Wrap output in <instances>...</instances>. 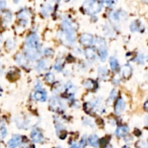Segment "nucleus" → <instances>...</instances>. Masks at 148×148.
I'll use <instances>...</instances> for the list:
<instances>
[{
  "label": "nucleus",
  "instance_id": "37998d69",
  "mask_svg": "<svg viewBox=\"0 0 148 148\" xmlns=\"http://www.w3.org/2000/svg\"><path fill=\"white\" fill-rule=\"evenodd\" d=\"M65 1H69V0H65Z\"/></svg>",
  "mask_w": 148,
  "mask_h": 148
},
{
  "label": "nucleus",
  "instance_id": "c9c22d12",
  "mask_svg": "<svg viewBox=\"0 0 148 148\" xmlns=\"http://www.w3.org/2000/svg\"><path fill=\"white\" fill-rule=\"evenodd\" d=\"M21 148H35L33 145H24Z\"/></svg>",
  "mask_w": 148,
  "mask_h": 148
},
{
  "label": "nucleus",
  "instance_id": "cd10ccee",
  "mask_svg": "<svg viewBox=\"0 0 148 148\" xmlns=\"http://www.w3.org/2000/svg\"><path fill=\"white\" fill-rule=\"evenodd\" d=\"M54 68L57 72H60L63 68V61L61 59L57 60L54 65Z\"/></svg>",
  "mask_w": 148,
  "mask_h": 148
},
{
  "label": "nucleus",
  "instance_id": "bb28decb",
  "mask_svg": "<svg viewBox=\"0 0 148 148\" xmlns=\"http://www.w3.org/2000/svg\"><path fill=\"white\" fill-rule=\"evenodd\" d=\"M45 80L48 83H53L55 80V77H54L53 73H47L45 75Z\"/></svg>",
  "mask_w": 148,
  "mask_h": 148
},
{
  "label": "nucleus",
  "instance_id": "c03bdc74",
  "mask_svg": "<svg viewBox=\"0 0 148 148\" xmlns=\"http://www.w3.org/2000/svg\"><path fill=\"white\" fill-rule=\"evenodd\" d=\"M57 148H59V147H57Z\"/></svg>",
  "mask_w": 148,
  "mask_h": 148
},
{
  "label": "nucleus",
  "instance_id": "72a5a7b5",
  "mask_svg": "<svg viewBox=\"0 0 148 148\" xmlns=\"http://www.w3.org/2000/svg\"><path fill=\"white\" fill-rule=\"evenodd\" d=\"M5 7H6V2L4 0H1L0 1V10L5 9Z\"/></svg>",
  "mask_w": 148,
  "mask_h": 148
},
{
  "label": "nucleus",
  "instance_id": "f704fd0d",
  "mask_svg": "<svg viewBox=\"0 0 148 148\" xmlns=\"http://www.w3.org/2000/svg\"><path fill=\"white\" fill-rule=\"evenodd\" d=\"M70 148H82V147L80 146V145H77V144H74L72 146L70 147Z\"/></svg>",
  "mask_w": 148,
  "mask_h": 148
},
{
  "label": "nucleus",
  "instance_id": "e433bc0d",
  "mask_svg": "<svg viewBox=\"0 0 148 148\" xmlns=\"http://www.w3.org/2000/svg\"><path fill=\"white\" fill-rule=\"evenodd\" d=\"M144 108L148 111V100H147L145 103V104H144Z\"/></svg>",
  "mask_w": 148,
  "mask_h": 148
},
{
  "label": "nucleus",
  "instance_id": "5701e85b",
  "mask_svg": "<svg viewBox=\"0 0 148 148\" xmlns=\"http://www.w3.org/2000/svg\"><path fill=\"white\" fill-rule=\"evenodd\" d=\"M47 65H48V63L46 60L42 59L40 61H39L37 64V66H36V68L38 71H43L45 69H46Z\"/></svg>",
  "mask_w": 148,
  "mask_h": 148
},
{
  "label": "nucleus",
  "instance_id": "7c9ffc66",
  "mask_svg": "<svg viewBox=\"0 0 148 148\" xmlns=\"http://www.w3.org/2000/svg\"><path fill=\"white\" fill-rule=\"evenodd\" d=\"M116 95H117V92L116 90H113L112 91H111V94H110V96H109V99L111 100H114V99H115V98L116 97Z\"/></svg>",
  "mask_w": 148,
  "mask_h": 148
},
{
  "label": "nucleus",
  "instance_id": "dca6fc26",
  "mask_svg": "<svg viewBox=\"0 0 148 148\" xmlns=\"http://www.w3.org/2000/svg\"><path fill=\"white\" fill-rule=\"evenodd\" d=\"M30 17V12L27 9H23L20 11L17 14V17L20 19V20L28 21V19Z\"/></svg>",
  "mask_w": 148,
  "mask_h": 148
},
{
  "label": "nucleus",
  "instance_id": "6e6552de",
  "mask_svg": "<svg viewBox=\"0 0 148 148\" xmlns=\"http://www.w3.org/2000/svg\"><path fill=\"white\" fill-rule=\"evenodd\" d=\"M125 106L126 103L124 99L122 98H118L114 105V111H115L116 114H120L121 113H122V111L125 108Z\"/></svg>",
  "mask_w": 148,
  "mask_h": 148
},
{
  "label": "nucleus",
  "instance_id": "423d86ee",
  "mask_svg": "<svg viewBox=\"0 0 148 148\" xmlns=\"http://www.w3.org/2000/svg\"><path fill=\"white\" fill-rule=\"evenodd\" d=\"M94 41L95 40L93 36L92 35L88 34V33L82 35L79 38V43L85 46H90L93 45Z\"/></svg>",
  "mask_w": 148,
  "mask_h": 148
},
{
  "label": "nucleus",
  "instance_id": "c756f323",
  "mask_svg": "<svg viewBox=\"0 0 148 148\" xmlns=\"http://www.w3.org/2000/svg\"><path fill=\"white\" fill-rule=\"evenodd\" d=\"M102 4L107 7H111L114 5V0H101Z\"/></svg>",
  "mask_w": 148,
  "mask_h": 148
},
{
  "label": "nucleus",
  "instance_id": "f3484780",
  "mask_svg": "<svg viewBox=\"0 0 148 148\" xmlns=\"http://www.w3.org/2000/svg\"><path fill=\"white\" fill-rule=\"evenodd\" d=\"M57 134L58 135L60 139H65L67 136L66 131L65 130L64 127H63L62 125H60V124H57Z\"/></svg>",
  "mask_w": 148,
  "mask_h": 148
},
{
  "label": "nucleus",
  "instance_id": "4be33fe9",
  "mask_svg": "<svg viewBox=\"0 0 148 148\" xmlns=\"http://www.w3.org/2000/svg\"><path fill=\"white\" fill-rule=\"evenodd\" d=\"M110 17L112 20L116 21H119L120 20L122 19L124 17H123V15L121 14V12H117V11H114V12H111V15H110Z\"/></svg>",
  "mask_w": 148,
  "mask_h": 148
},
{
  "label": "nucleus",
  "instance_id": "aec40b11",
  "mask_svg": "<svg viewBox=\"0 0 148 148\" xmlns=\"http://www.w3.org/2000/svg\"><path fill=\"white\" fill-rule=\"evenodd\" d=\"M110 67H111V69H112L113 71H114V72L118 70V62L115 57H111V58H110Z\"/></svg>",
  "mask_w": 148,
  "mask_h": 148
},
{
  "label": "nucleus",
  "instance_id": "7ed1b4c3",
  "mask_svg": "<svg viewBox=\"0 0 148 148\" xmlns=\"http://www.w3.org/2000/svg\"><path fill=\"white\" fill-rule=\"evenodd\" d=\"M83 8L87 14L95 15L100 12L102 9V5L100 2L96 0H87L84 3Z\"/></svg>",
  "mask_w": 148,
  "mask_h": 148
},
{
  "label": "nucleus",
  "instance_id": "393cba45",
  "mask_svg": "<svg viewBox=\"0 0 148 148\" xmlns=\"http://www.w3.org/2000/svg\"><path fill=\"white\" fill-rule=\"evenodd\" d=\"M51 10H52V7L49 5H46L42 7L41 13L45 16H47L51 12Z\"/></svg>",
  "mask_w": 148,
  "mask_h": 148
},
{
  "label": "nucleus",
  "instance_id": "a19ab883",
  "mask_svg": "<svg viewBox=\"0 0 148 148\" xmlns=\"http://www.w3.org/2000/svg\"><path fill=\"white\" fill-rule=\"evenodd\" d=\"M106 148H113V147L111 146H108Z\"/></svg>",
  "mask_w": 148,
  "mask_h": 148
},
{
  "label": "nucleus",
  "instance_id": "473e14b6",
  "mask_svg": "<svg viewBox=\"0 0 148 148\" xmlns=\"http://www.w3.org/2000/svg\"><path fill=\"white\" fill-rule=\"evenodd\" d=\"M53 54H54V52H53L52 50L50 49V48H46V49L45 50V51H44V54H45L46 56H51Z\"/></svg>",
  "mask_w": 148,
  "mask_h": 148
},
{
  "label": "nucleus",
  "instance_id": "a211bd4d",
  "mask_svg": "<svg viewBox=\"0 0 148 148\" xmlns=\"http://www.w3.org/2000/svg\"><path fill=\"white\" fill-rule=\"evenodd\" d=\"M84 87L88 90H94L97 87V84L93 79H87L84 82Z\"/></svg>",
  "mask_w": 148,
  "mask_h": 148
},
{
  "label": "nucleus",
  "instance_id": "1a4fd4ad",
  "mask_svg": "<svg viewBox=\"0 0 148 148\" xmlns=\"http://www.w3.org/2000/svg\"><path fill=\"white\" fill-rule=\"evenodd\" d=\"M22 141V138L20 135H15L12 136V137L8 141V147L9 148H16L17 147L19 146Z\"/></svg>",
  "mask_w": 148,
  "mask_h": 148
},
{
  "label": "nucleus",
  "instance_id": "0eeeda50",
  "mask_svg": "<svg viewBox=\"0 0 148 148\" xmlns=\"http://www.w3.org/2000/svg\"><path fill=\"white\" fill-rule=\"evenodd\" d=\"M31 139L32 140L36 143H41L44 141V138L41 132L38 129H34L31 132Z\"/></svg>",
  "mask_w": 148,
  "mask_h": 148
},
{
  "label": "nucleus",
  "instance_id": "f03ea898",
  "mask_svg": "<svg viewBox=\"0 0 148 148\" xmlns=\"http://www.w3.org/2000/svg\"><path fill=\"white\" fill-rule=\"evenodd\" d=\"M40 42L39 38L35 33H32L28 36L26 40V51H39Z\"/></svg>",
  "mask_w": 148,
  "mask_h": 148
},
{
  "label": "nucleus",
  "instance_id": "20e7f679",
  "mask_svg": "<svg viewBox=\"0 0 148 148\" xmlns=\"http://www.w3.org/2000/svg\"><path fill=\"white\" fill-rule=\"evenodd\" d=\"M96 44L97 46L98 53L99 59L102 61H104L106 59L107 56H108V52H107L106 48V43L102 38L98 37L96 40Z\"/></svg>",
  "mask_w": 148,
  "mask_h": 148
},
{
  "label": "nucleus",
  "instance_id": "9b49d317",
  "mask_svg": "<svg viewBox=\"0 0 148 148\" xmlns=\"http://www.w3.org/2000/svg\"><path fill=\"white\" fill-rule=\"evenodd\" d=\"M129 132V127L126 126H118L116 130V135L118 137H125Z\"/></svg>",
  "mask_w": 148,
  "mask_h": 148
},
{
  "label": "nucleus",
  "instance_id": "2eb2a0df",
  "mask_svg": "<svg viewBox=\"0 0 148 148\" xmlns=\"http://www.w3.org/2000/svg\"><path fill=\"white\" fill-rule=\"evenodd\" d=\"M16 61L17 62L18 65L21 66H26L28 65V58L27 57H25L23 54H17L16 56Z\"/></svg>",
  "mask_w": 148,
  "mask_h": 148
},
{
  "label": "nucleus",
  "instance_id": "c85d7f7f",
  "mask_svg": "<svg viewBox=\"0 0 148 148\" xmlns=\"http://www.w3.org/2000/svg\"><path fill=\"white\" fill-rule=\"evenodd\" d=\"M7 135V130L5 127L0 128V139H2L6 137Z\"/></svg>",
  "mask_w": 148,
  "mask_h": 148
},
{
  "label": "nucleus",
  "instance_id": "39448f33",
  "mask_svg": "<svg viewBox=\"0 0 148 148\" xmlns=\"http://www.w3.org/2000/svg\"><path fill=\"white\" fill-rule=\"evenodd\" d=\"M50 108L52 111L56 112H62L64 110V106L57 97H52L50 100Z\"/></svg>",
  "mask_w": 148,
  "mask_h": 148
},
{
  "label": "nucleus",
  "instance_id": "ddd939ff",
  "mask_svg": "<svg viewBox=\"0 0 148 148\" xmlns=\"http://www.w3.org/2000/svg\"><path fill=\"white\" fill-rule=\"evenodd\" d=\"M88 142L89 144L93 147L98 148L99 147V144H100L99 138L96 135H92L91 136H90V137L88 138Z\"/></svg>",
  "mask_w": 148,
  "mask_h": 148
},
{
  "label": "nucleus",
  "instance_id": "ea45409f",
  "mask_svg": "<svg viewBox=\"0 0 148 148\" xmlns=\"http://www.w3.org/2000/svg\"><path fill=\"white\" fill-rule=\"evenodd\" d=\"M14 1H15V2H16V3H17V2H19L20 0H14Z\"/></svg>",
  "mask_w": 148,
  "mask_h": 148
},
{
  "label": "nucleus",
  "instance_id": "9d476101",
  "mask_svg": "<svg viewBox=\"0 0 148 148\" xmlns=\"http://www.w3.org/2000/svg\"><path fill=\"white\" fill-rule=\"evenodd\" d=\"M34 98L40 102H45L47 99L46 92L42 90H38L34 93Z\"/></svg>",
  "mask_w": 148,
  "mask_h": 148
},
{
  "label": "nucleus",
  "instance_id": "a878e982",
  "mask_svg": "<svg viewBox=\"0 0 148 148\" xmlns=\"http://www.w3.org/2000/svg\"><path fill=\"white\" fill-rule=\"evenodd\" d=\"M15 47V42L12 39H7L6 41V48L7 50H12Z\"/></svg>",
  "mask_w": 148,
  "mask_h": 148
},
{
  "label": "nucleus",
  "instance_id": "4468645a",
  "mask_svg": "<svg viewBox=\"0 0 148 148\" xmlns=\"http://www.w3.org/2000/svg\"><path fill=\"white\" fill-rule=\"evenodd\" d=\"M141 29H143L142 23L138 20L133 21L130 25V30L132 32L141 31Z\"/></svg>",
  "mask_w": 148,
  "mask_h": 148
},
{
  "label": "nucleus",
  "instance_id": "2f4dec72",
  "mask_svg": "<svg viewBox=\"0 0 148 148\" xmlns=\"http://www.w3.org/2000/svg\"><path fill=\"white\" fill-rule=\"evenodd\" d=\"M145 56L142 55V54H140V55L137 57V61L139 63H141V64H143V63L145 62Z\"/></svg>",
  "mask_w": 148,
  "mask_h": 148
},
{
  "label": "nucleus",
  "instance_id": "f8f14e48",
  "mask_svg": "<svg viewBox=\"0 0 148 148\" xmlns=\"http://www.w3.org/2000/svg\"><path fill=\"white\" fill-rule=\"evenodd\" d=\"M132 67H130V65H126L124 66H123V67L121 68V75L124 77V78L127 79L132 75Z\"/></svg>",
  "mask_w": 148,
  "mask_h": 148
},
{
  "label": "nucleus",
  "instance_id": "f257e3e1",
  "mask_svg": "<svg viewBox=\"0 0 148 148\" xmlns=\"http://www.w3.org/2000/svg\"><path fill=\"white\" fill-rule=\"evenodd\" d=\"M62 28L65 38L69 44H74L75 42V33L73 25L69 19H64L62 22Z\"/></svg>",
  "mask_w": 148,
  "mask_h": 148
},
{
  "label": "nucleus",
  "instance_id": "79ce46f5",
  "mask_svg": "<svg viewBox=\"0 0 148 148\" xmlns=\"http://www.w3.org/2000/svg\"><path fill=\"white\" fill-rule=\"evenodd\" d=\"M122 148H129V147H128L125 146V147H122Z\"/></svg>",
  "mask_w": 148,
  "mask_h": 148
},
{
  "label": "nucleus",
  "instance_id": "412c9836",
  "mask_svg": "<svg viewBox=\"0 0 148 148\" xmlns=\"http://www.w3.org/2000/svg\"><path fill=\"white\" fill-rule=\"evenodd\" d=\"M98 73L99 77L103 79H105L108 77V70L106 67H100L98 69Z\"/></svg>",
  "mask_w": 148,
  "mask_h": 148
},
{
  "label": "nucleus",
  "instance_id": "6ab92c4d",
  "mask_svg": "<svg viewBox=\"0 0 148 148\" xmlns=\"http://www.w3.org/2000/svg\"><path fill=\"white\" fill-rule=\"evenodd\" d=\"M85 54L86 58L88 60H93L96 59V51L92 48H86Z\"/></svg>",
  "mask_w": 148,
  "mask_h": 148
},
{
  "label": "nucleus",
  "instance_id": "b1692460",
  "mask_svg": "<svg viewBox=\"0 0 148 148\" xmlns=\"http://www.w3.org/2000/svg\"><path fill=\"white\" fill-rule=\"evenodd\" d=\"M3 20H4V23H5V24L8 25L10 23V22L12 21V14H11V12H6L4 13Z\"/></svg>",
  "mask_w": 148,
  "mask_h": 148
},
{
  "label": "nucleus",
  "instance_id": "58836bf2",
  "mask_svg": "<svg viewBox=\"0 0 148 148\" xmlns=\"http://www.w3.org/2000/svg\"><path fill=\"white\" fill-rule=\"evenodd\" d=\"M142 2H145V3L147 4V5H148V0H142Z\"/></svg>",
  "mask_w": 148,
  "mask_h": 148
},
{
  "label": "nucleus",
  "instance_id": "4c0bfd02",
  "mask_svg": "<svg viewBox=\"0 0 148 148\" xmlns=\"http://www.w3.org/2000/svg\"><path fill=\"white\" fill-rule=\"evenodd\" d=\"M2 91H3V90H2V89L1 88V87H0V96H2Z\"/></svg>",
  "mask_w": 148,
  "mask_h": 148
}]
</instances>
